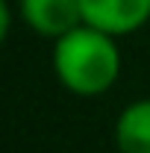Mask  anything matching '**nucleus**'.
<instances>
[{
  "label": "nucleus",
  "mask_w": 150,
  "mask_h": 153,
  "mask_svg": "<svg viewBox=\"0 0 150 153\" xmlns=\"http://www.w3.org/2000/svg\"><path fill=\"white\" fill-rule=\"evenodd\" d=\"M50 65L65 91L76 97H100L118 82L124 59L115 36L79 24L53 41Z\"/></svg>",
  "instance_id": "obj_1"
},
{
  "label": "nucleus",
  "mask_w": 150,
  "mask_h": 153,
  "mask_svg": "<svg viewBox=\"0 0 150 153\" xmlns=\"http://www.w3.org/2000/svg\"><path fill=\"white\" fill-rule=\"evenodd\" d=\"M82 24L115 38L138 33L150 24V0H79Z\"/></svg>",
  "instance_id": "obj_2"
},
{
  "label": "nucleus",
  "mask_w": 150,
  "mask_h": 153,
  "mask_svg": "<svg viewBox=\"0 0 150 153\" xmlns=\"http://www.w3.org/2000/svg\"><path fill=\"white\" fill-rule=\"evenodd\" d=\"M21 21L41 38L56 41L82 24L79 0H18Z\"/></svg>",
  "instance_id": "obj_3"
},
{
  "label": "nucleus",
  "mask_w": 150,
  "mask_h": 153,
  "mask_svg": "<svg viewBox=\"0 0 150 153\" xmlns=\"http://www.w3.org/2000/svg\"><path fill=\"white\" fill-rule=\"evenodd\" d=\"M118 153H150V97L127 103L115 118Z\"/></svg>",
  "instance_id": "obj_4"
},
{
  "label": "nucleus",
  "mask_w": 150,
  "mask_h": 153,
  "mask_svg": "<svg viewBox=\"0 0 150 153\" xmlns=\"http://www.w3.org/2000/svg\"><path fill=\"white\" fill-rule=\"evenodd\" d=\"M9 30H12V6L9 0H0V47L9 38Z\"/></svg>",
  "instance_id": "obj_5"
}]
</instances>
